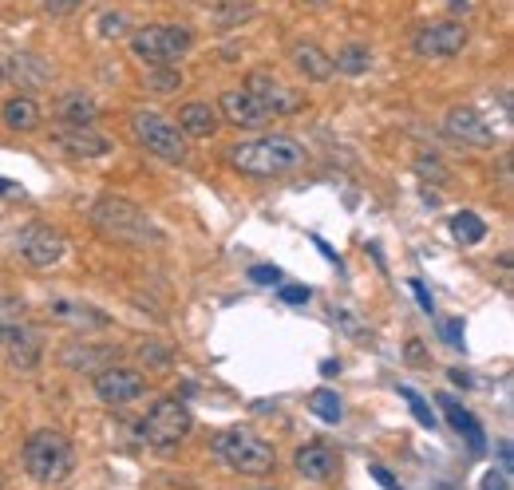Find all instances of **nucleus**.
<instances>
[{
    "label": "nucleus",
    "instance_id": "f257e3e1",
    "mask_svg": "<svg viewBox=\"0 0 514 490\" xmlns=\"http://www.w3.org/2000/svg\"><path fill=\"white\" fill-rule=\"evenodd\" d=\"M91 226L107 238V242H119V245H159L163 242V230L155 226V218L147 210H139L135 202L127 198H99L91 206Z\"/></svg>",
    "mask_w": 514,
    "mask_h": 490
},
{
    "label": "nucleus",
    "instance_id": "f03ea898",
    "mask_svg": "<svg viewBox=\"0 0 514 490\" xmlns=\"http://www.w3.org/2000/svg\"><path fill=\"white\" fill-rule=\"evenodd\" d=\"M230 163L250 178H281V174H293L297 166H305V147L289 135H269V139H254V143H238L230 151Z\"/></svg>",
    "mask_w": 514,
    "mask_h": 490
},
{
    "label": "nucleus",
    "instance_id": "7ed1b4c3",
    "mask_svg": "<svg viewBox=\"0 0 514 490\" xmlns=\"http://www.w3.org/2000/svg\"><path fill=\"white\" fill-rule=\"evenodd\" d=\"M24 471L40 483V487H60L72 471H76V447L64 431L40 427L28 435L24 443Z\"/></svg>",
    "mask_w": 514,
    "mask_h": 490
},
{
    "label": "nucleus",
    "instance_id": "20e7f679",
    "mask_svg": "<svg viewBox=\"0 0 514 490\" xmlns=\"http://www.w3.org/2000/svg\"><path fill=\"white\" fill-rule=\"evenodd\" d=\"M214 451H218V459L226 463V467H234L238 475H269L273 467H277V455H273V447L250 431V427H230V431H222L218 439H214Z\"/></svg>",
    "mask_w": 514,
    "mask_h": 490
},
{
    "label": "nucleus",
    "instance_id": "39448f33",
    "mask_svg": "<svg viewBox=\"0 0 514 490\" xmlns=\"http://www.w3.org/2000/svg\"><path fill=\"white\" fill-rule=\"evenodd\" d=\"M131 135L155 155V159H163V163H174L182 166L190 159V143H186V135L178 131V123H171L167 115H159V111H147V107H139V111H131Z\"/></svg>",
    "mask_w": 514,
    "mask_h": 490
},
{
    "label": "nucleus",
    "instance_id": "423d86ee",
    "mask_svg": "<svg viewBox=\"0 0 514 490\" xmlns=\"http://www.w3.org/2000/svg\"><path fill=\"white\" fill-rule=\"evenodd\" d=\"M194 48V32L186 24H143L131 32V52L143 64H167Z\"/></svg>",
    "mask_w": 514,
    "mask_h": 490
},
{
    "label": "nucleus",
    "instance_id": "0eeeda50",
    "mask_svg": "<svg viewBox=\"0 0 514 490\" xmlns=\"http://www.w3.org/2000/svg\"><path fill=\"white\" fill-rule=\"evenodd\" d=\"M190 427H194V415L190 408L182 404V400H159L155 408L143 415V423H139V439L143 443H151V447H174V443H182L186 435H190Z\"/></svg>",
    "mask_w": 514,
    "mask_h": 490
},
{
    "label": "nucleus",
    "instance_id": "6e6552de",
    "mask_svg": "<svg viewBox=\"0 0 514 490\" xmlns=\"http://www.w3.org/2000/svg\"><path fill=\"white\" fill-rule=\"evenodd\" d=\"M463 48H467V24L459 20H435L412 36V52L420 60H455Z\"/></svg>",
    "mask_w": 514,
    "mask_h": 490
},
{
    "label": "nucleus",
    "instance_id": "1a4fd4ad",
    "mask_svg": "<svg viewBox=\"0 0 514 490\" xmlns=\"http://www.w3.org/2000/svg\"><path fill=\"white\" fill-rule=\"evenodd\" d=\"M147 392V380L139 368H127V364H107L103 372H95V396L107 404V408H123V404H135L139 396Z\"/></svg>",
    "mask_w": 514,
    "mask_h": 490
},
{
    "label": "nucleus",
    "instance_id": "9d476101",
    "mask_svg": "<svg viewBox=\"0 0 514 490\" xmlns=\"http://www.w3.org/2000/svg\"><path fill=\"white\" fill-rule=\"evenodd\" d=\"M443 131L455 139V143H463V147H479V151H487V147H495V127L479 115V107H471V103H455L447 115H443Z\"/></svg>",
    "mask_w": 514,
    "mask_h": 490
},
{
    "label": "nucleus",
    "instance_id": "9b49d317",
    "mask_svg": "<svg viewBox=\"0 0 514 490\" xmlns=\"http://www.w3.org/2000/svg\"><path fill=\"white\" fill-rule=\"evenodd\" d=\"M64 253H68L64 234L52 230V226H44V222H32V226L20 234V257H24L32 269H52V265L64 261Z\"/></svg>",
    "mask_w": 514,
    "mask_h": 490
},
{
    "label": "nucleus",
    "instance_id": "f8f14e48",
    "mask_svg": "<svg viewBox=\"0 0 514 490\" xmlns=\"http://www.w3.org/2000/svg\"><path fill=\"white\" fill-rule=\"evenodd\" d=\"M246 91L254 95L257 107H261L269 119L301 111V95H297L293 87H285L277 76H269V72H250V76H246Z\"/></svg>",
    "mask_w": 514,
    "mask_h": 490
},
{
    "label": "nucleus",
    "instance_id": "ddd939ff",
    "mask_svg": "<svg viewBox=\"0 0 514 490\" xmlns=\"http://www.w3.org/2000/svg\"><path fill=\"white\" fill-rule=\"evenodd\" d=\"M48 317L60 321V325L76 328V332H99V328H111V317L87 301H76V297H52L48 301Z\"/></svg>",
    "mask_w": 514,
    "mask_h": 490
},
{
    "label": "nucleus",
    "instance_id": "4468645a",
    "mask_svg": "<svg viewBox=\"0 0 514 490\" xmlns=\"http://www.w3.org/2000/svg\"><path fill=\"white\" fill-rule=\"evenodd\" d=\"M293 467H297V475L309 479V483H329V479H337V471H341V455H337L329 443H305V447H297Z\"/></svg>",
    "mask_w": 514,
    "mask_h": 490
},
{
    "label": "nucleus",
    "instance_id": "2eb2a0df",
    "mask_svg": "<svg viewBox=\"0 0 514 490\" xmlns=\"http://www.w3.org/2000/svg\"><path fill=\"white\" fill-rule=\"evenodd\" d=\"M4 348H8V364H12V368L32 372V368L44 360V332L32 325V321H24V325H16L8 332Z\"/></svg>",
    "mask_w": 514,
    "mask_h": 490
},
{
    "label": "nucleus",
    "instance_id": "dca6fc26",
    "mask_svg": "<svg viewBox=\"0 0 514 490\" xmlns=\"http://www.w3.org/2000/svg\"><path fill=\"white\" fill-rule=\"evenodd\" d=\"M60 360H64L72 372H103L107 364H115V360H119V348H111V344H80V340H72V344H64V348H60Z\"/></svg>",
    "mask_w": 514,
    "mask_h": 490
},
{
    "label": "nucleus",
    "instance_id": "f3484780",
    "mask_svg": "<svg viewBox=\"0 0 514 490\" xmlns=\"http://www.w3.org/2000/svg\"><path fill=\"white\" fill-rule=\"evenodd\" d=\"M218 115H226L234 127H261V123H269V115L257 107V99L246 91V87L222 91V99H218Z\"/></svg>",
    "mask_w": 514,
    "mask_h": 490
},
{
    "label": "nucleus",
    "instance_id": "a211bd4d",
    "mask_svg": "<svg viewBox=\"0 0 514 490\" xmlns=\"http://www.w3.org/2000/svg\"><path fill=\"white\" fill-rule=\"evenodd\" d=\"M56 143H60L72 159H103V155L111 151V143H107L95 127H68V123L56 131Z\"/></svg>",
    "mask_w": 514,
    "mask_h": 490
},
{
    "label": "nucleus",
    "instance_id": "6ab92c4d",
    "mask_svg": "<svg viewBox=\"0 0 514 490\" xmlns=\"http://www.w3.org/2000/svg\"><path fill=\"white\" fill-rule=\"evenodd\" d=\"M289 64L305 76V80L313 83H329L337 76V68H333V56L325 52V48H317V44H293V52H289Z\"/></svg>",
    "mask_w": 514,
    "mask_h": 490
},
{
    "label": "nucleus",
    "instance_id": "aec40b11",
    "mask_svg": "<svg viewBox=\"0 0 514 490\" xmlns=\"http://www.w3.org/2000/svg\"><path fill=\"white\" fill-rule=\"evenodd\" d=\"M435 404L443 408V415H447V423H451V427H455L459 435H467V443H471V451L479 455L487 439H483V427L475 423V415H471V411L463 408V404H459V400H455L451 392H439V396H435Z\"/></svg>",
    "mask_w": 514,
    "mask_h": 490
},
{
    "label": "nucleus",
    "instance_id": "412c9836",
    "mask_svg": "<svg viewBox=\"0 0 514 490\" xmlns=\"http://www.w3.org/2000/svg\"><path fill=\"white\" fill-rule=\"evenodd\" d=\"M178 131L186 139H210L218 131V111L210 103H182L178 111Z\"/></svg>",
    "mask_w": 514,
    "mask_h": 490
},
{
    "label": "nucleus",
    "instance_id": "4be33fe9",
    "mask_svg": "<svg viewBox=\"0 0 514 490\" xmlns=\"http://www.w3.org/2000/svg\"><path fill=\"white\" fill-rule=\"evenodd\" d=\"M60 119H64L68 127H91V123L99 119V103H95L87 91H68V95L60 99Z\"/></svg>",
    "mask_w": 514,
    "mask_h": 490
},
{
    "label": "nucleus",
    "instance_id": "5701e85b",
    "mask_svg": "<svg viewBox=\"0 0 514 490\" xmlns=\"http://www.w3.org/2000/svg\"><path fill=\"white\" fill-rule=\"evenodd\" d=\"M0 119H4V127H12V131H36V127H40V107H36V99L16 95V99L4 103Z\"/></svg>",
    "mask_w": 514,
    "mask_h": 490
},
{
    "label": "nucleus",
    "instance_id": "b1692460",
    "mask_svg": "<svg viewBox=\"0 0 514 490\" xmlns=\"http://www.w3.org/2000/svg\"><path fill=\"white\" fill-rule=\"evenodd\" d=\"M333 68L344 72V76H364V72L372 68V52H368V44H344L341 52H337V60H333Z\"/></svg>",
    "mask_w": 514,
    "mask_h": 490
},
{
    "label": "nucleus",
    "instance_id": "393cba45",
    "mask_svg": "<svg viewBox=\"0 0 514 490\" xmlns=\"http://www.w3.org/2000/svg\"><path fill=\"white\" fill-rule=\"evenodd\" d=\"M451 238L463 245H479L487 238V222L479 218V214H471V210H463V214H455L451 218Z\"/></svg>",
    "mask_w": 514,
    "mask_h": 490
},
{
    "label": "nucleus",
    "instance_id": "a878e982",
    "mask_svg": "<svg viewBox=\"0 0 514 490\" xmlns=\"http://www.w3.org/2000/svg\"><path fill=\"white\" fill-rule=\"evenodd\" d=\"M12 80L28 83V87H44V83L52 80V72H48V64L36 60V56H12Z\"/></svg>",
    "mask_w": 514,
    "mask_h": 490
},
{
    "label": "nucleus",
    "instance_id": "bb28decb",
    "mask_svg": "<svg viewBox=\"0 0 514 490\" xmlns=\"http://www.w3.org/2000/svg\"><path fill=\"white\" fill-rule=\"evenodd\" d=\"M309 411H313L317 419H325V423H341L344 419V404L333 388H317V392L309 396Z\"/></svg>",
    "mask_w": 514,
    "mask_h": 490
},
{
    "label": "nucleus",
    "instance_id": "cd10ccee",
    "mask_svg": "<svg viewBox=\"0 0 514 490\" xmlns=\"http://www.w3.org/2000/svg\"><path fill=\"white\" fill-rule=\"evenodd\" d=\"M24 321H28V305L20 297H0V344L8 340L12 328L24 325Z\"/></svg>",
    "mask_w": 514,
    "mask_h": 490
},
{
    "label": "nucleus",
    "instance_id": "c85d7f7f",
    "mask_svg": "<svg viewBox=\"0 0 514 490\" xmlns=\"http://www.w3.org/2000/svg\"><path fill=\"white\" fill-rule=\"evenodd\" d=\"M147 87H151V91H178V87H182V72L171 68V64H151Z\"/></svg>",
    "mask_w": 514,
    "mask_h": 490
},
{
    "label": "nucleus",
    "instance_id": "c756f323",
    "mask_svg": "<svg viewBox=\"0 0 514 490\" xmlns=\"http://www.w3.org/2000/svg\"><path fill=\"white\" fill-rule=\"evenodd\" d=\"M127 32H131L127 12H103V16H99V36L115 40V36H127Z\"/></svg>",
    "mask_w": 514,
    "mask_h": 490
},
{
    "label": "nucleus",
    "instance_id": "7c9ffc66",
    "mask_svg": "<svg viewBox=\"0 0 514 490\" xmlns=\"http://www.w3.org/2000/svg\"><path fill=\"white\" fill-rule=\"evenodd\" d=\"M400 400H408V408H412V415L424 423V427H435V411L428 408V400L420 396V392H412V388H400Z\"/></svg>",
    "mask_w": 514,
    "mask_h": 490
},
{
    "label": "nucleus",
    "instance_id": "2f4dec72",
    "mask_svg": "<svg viewBox=\"0 0 514 490\" xmlns=\"http://www.w3.org/2000/svg\"><path fill=\"white\" fill-rule=\"evenodd\" d=\"M416 170H420V178H435V182H447V166L439 163L435 155H420V159H416Z\"/></svg>",
    "mask_w": 514,
    "mask_h": 490
},
{
    "label": "nucleus",
    "instance_id": "473e14b6",
    "mask_svg": "<svg viewBox=\"0 0 514 490\" xmlns=\"http://www.w3.org/2000/svg\"><path fill=\"white\" fill-rule=\"evenodd\" d=\"M439 336L447 340L451 352H463V321H459V317H455V321H443V325H439Z\"/></svg>",
    "mask_w": 514,
    "mask_h": 490
},
{
    "label": "nucleus",
    "instance_id": "72a5a7b5",
    "mask_svg": "<svg viewBox=\"0 0 514 490\" xmlns=\"http://www.w3.org/2000/svg\"><path fill=\"white\" fill-rule=\"evenodd\" d=\"M139 352H143V360H151V364H159V368L171 364V348H167V344H155V340H151V344H143Z\"/></svg>",
    "mask_w": 514,
    "mask_h": 490
},
{
    "label": "nucleus",
    "instance_id": "f704fd0d",
    "mask_svg": "<svg viewBox=\"0 0 514 490\" xmlns=\"http://www.w3.org/2000/svg\"><path fill=\"white\" fill-rule=\"evenodd\" d=\"M250 281H254V285H277V281H281V269H277V265H254V269H250Z\"/></svg>",
    "mask_w": 514,
    "mask_h": 490
},
{
    "label": "nucleus",
    "instance_id": "c9c22d12",
    "mask_svg": "<svg viewBox=\"0 0 514 490\" xmlns=\"http://www.w3.org/2000/svg\"><path fill=\"white\" fill-rule=\"evenodd\" d=\"M408 289L416 293V301H420V309H424L428 317H435V301H431V293H428V289H424V281H416V277H412V281H408Z\"/></svg>",
    "mask_w": 514,
    "mask_h": 490
},
{
    "label": "nucleus",
    "instance_id": "e433bc0d",
    "mask_svg": "<svg viewBox=\"0 0 514 490\" xmlns=\"http://www.w3.org/2000/svg\"><path fill=\"white\" fill-rule=\"evenodd\" d=\"M80 8V0H44V12L48 16H68V12H76Z\"/></svg>",
    "mask_w": 514,
    "mask_h": 490
},
{
    "label": "nucleus",
    "instance_id": "4c0bfd02",
    "mask_svg": "<svg viewBox=\"0 0 514 490\" xmlns=\"http://www.w3.org/2000/svg\"><path fill=\"white\" fill-rule=\"evenodd\" d=\"M483 490H511V475H507V471H491V475H483Z\"/></svg>",
    "mask_w": 514,
    "mask_h": 490
},
{
    "label": "nucleus",
    "instance_id": "58836bf2",
    "mask_svg": "<svg viewBox=\"0 0 514 490\" xmlns=\"http://www.w3.org/2000/svg\"><path fill=\"white\" fill-rule=\"evenodd\" d=\"M372 479H376L384 490H404L396 479H392V471H388V467H380V463H372Z\"/></svg>",
    "mask_w": 514,
    "mask_h": 490
},
{
    "label": "nucleus",
    "instance_id": "ea45409f",
    "mask_svg": "<svg viewBox=\"0 0 514 490\" xmlns=\"http://www.w3.org/2000/svg\"><path fill=\"white\" fill-rule=\"evenodd\" d=\"M313 293L309 289H301V285H293V289H281V301H289V305H305Z\"/></svg>",
    "mask_w": 514,
    "mask_h": 490
},
{
    "label": "nucleus",
    "instance_id": "a19ab883",
    "mask_svg": "<svg viewBox=\"0 0 514 490\" xmlns=\"http://www.w3.org/2000/svg\"><path fill=\"white\" fill-rule=\"evenodd\" d=\"M408 360H412V364H424V360H428V352H424V340H416V336L408 340Z\"/></svg>",
    "mask_w": 514,
    "mask_h": 490
},
{
    "label": "nucleus",
    "instance_id": "79ce46f5",
    "mask_svg": "<svg viewBox=\"0 0 514 490\" xmlns=\"http://www.w3.org/2000/svg\"><path fill=\"white\" fill-rule=\"evenodd\" d=\"M499 459H503V467H499V471H507V475H511V443H507V439L499 443Z\"/></svg>",
    "mask_w": 514,
    "mask_h": 490
},
{
    "label": "nucleus",
    "instance_id": "37998d69",
    "mask_svg": "<svg viewBox=\"0 0 514 490\" xmlns=\"http://www.w3.org/2000/svg\"><path fill=\"white\" fill-rule=\"evenodd\" d=\"M447 376H451V380H455V384H463V388H471V376H467V372H459V368H451V372H447Z\"/></svg>",
    "mask_w": 514,
    "mask_h": 490
},
{
    "label": "nucleus",
    "instance_id": "c03bdc74",
    "mask_svg": "<svg viewBox=\"0 0 514 490\" xmlns=\"http://www.w3.org/2000/svg\"><path fill=\"white\" fill-rule=\"evenodd\" d=\"M447 4H451L455 12H471V8H475V0H447Z\"/></svg>",
    "mask_w": 514,
    "mask_h": 490
},
{
    "label": "nucleus",
    "instance_id": "a18cd8bd",
    "mask_svg": "<svg viewBox=\"0 0 514 490\" xmlns=\"http://www.w3.org/2000/svg\"><path fill=\"white\" fill-rule=\"evenodd\" d=\"M12 190H20L16 182H8V178H0V194H12Z\"/></svg>",
    "mask_w": 514,
    "mask_h": 490
},
{
    "label": "nucleus",
    "instance_id": "49530a36",
    "mask_svg": "<svg viewBox=\"0 0 514 490\" xmlns=\"http://www.w3.org/2000/svg\"><path fill=\"white\" fill-rule=\"evenodd\" d=\"M305 4H325V0H305Z\"/></svg>",
    "mask_w": 514,
    "mask_h": 490
},
{
    "label": "nucleus",
    "instance_id": "de8ad7c7",
    "mask_svg": "<svg viewBox=\"0 0 514 490\" xmlns=\"http://www.w3.org/2000/svg\"><path fill=\"white\" fill-rule=\"evenodd\" d=\"M0 83H4V68H0Z\"/></svg>",
    "mask_w": 514,
    "mask_h": 490
},
{
    "label": "nucleus",
    "instance_id": "09e8293b",
    "mask_svg": "<svg viewBox=\"0 0 514 490\" xmlns=\"http://www.w3.org/2000/svg\"><path fill=\"white\" fill-rule=\"evenodd\" d=\"M439 490H455V487H439Z\"/></svg>",
    "mask_w": 514,
    "mask_h": 490
},
{
    "label": "nucleus",
    "instance_id": "8fccbe9b",
    "mask_svg": "<svg viewBox=\"0 0 514 490\" xmlns=\"http://www.w3.org/2000/svg\"><path fill=\"white\" fill-rule=\"evenodd\" d=\"M261 490H269V487H261Z\"/></svg>",
    "mask_w": 514,
    "mask_h": 490
}]
</instances>
